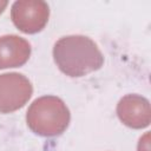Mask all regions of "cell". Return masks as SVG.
<instances>
[{"label":"cell","instance_id":"cell-6","mask_svg":"<svg viewBox=\"0 0 151 151\" xmlns=\"http://www.w3.org/2000/svg\"><path fill=\"white\" fill-rule=\"evenodd\" d=\"M146 100L138 96H126L123 98L117 107L118 116L120 120L131 127H143L149 125V122L143 119L142 105Z\"/></svg>","mask_w":151,"mask_h":151},{"label":"cell","instance_id":"cell-4","mask_svg":"<svg viewBox=\"0 0 151 151\" xmlns=\"http://www.w3.org/2000/svg\"><path fill=\"white\" fill-rule=\"evenodd\" d=\"M48 5L44 1H17L12 6V20L25 33H35L42 29L48 20Z\"/></svg>","mask_w":151,"mask_h":151},{"label":"cell","instance_id":"cell-5","mask_svg":"<svg viewBox=\"0 0 151 151\" xmlns=\"http://www.w3.org/2000/svg\"><path fill=\"white\" fill-rule=\"evenodd\" d=\"M29 54L31 46L25 39L18 35L0 37V68L21 66Z\"/></svg>","mask_w":151,"mask_h":151},{"label":"cell","instance_id":"cell-2","mask_svg":"<svg viewBox=\"0 0 151 151\" xmlns=\"http://www.w3.org/2000/svg\"><path fill=\"white\" fill-rule=\"evenodd\" d=\"M27 125L40 136H57L64 132L70 122V111L57 97L46 96L33 101L27 111Z\"/></svg>","mask_w":151,"mask_h":151},{"label":"cell","instance_id":"cell-7","mask_svg":"<svg viewBox=\"0 0 151 151\" xmlns=\"http://www.w3.org/2000/svg\"><path fill=\"white\" fill-rule=\"evenodd\" d=\"M6 6H7V1H0V14L2 13V11L5 9Z\"/></svg>","mask_w":151,"mask_h":151},{"label":"cell","instance_id":"cell-1","mask_svg":"<svg viewBox=\"0 0 151 151\" xmlns=\"http://www.w3.org/2000/svg\"><path fill=\"white\" fill-rule=\"evenodd\" d=\"M53 57L60 71L70 77H83L99 70L104 63L96 42L84 35H68L58 40Z\"/></svg>","mask_w":151,"mask_h":151},{"label":"cell","instance_id":"cell-3","mask_svg":"<svg viewBox=\"0 0 151 151\" xmlns=\"http://www.w3.org/2000/svg\"><path fill=\"white\" fill-rule=\"evenodd\" d=\"M32 91V84L24 74H0V113L22 107L31 98Z\"/></svg>","mask_w":151,"mask_h":151}]
</instances>
